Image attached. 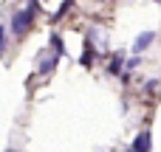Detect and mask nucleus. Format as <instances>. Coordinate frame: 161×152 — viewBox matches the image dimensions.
<instances>
[{
  "label": "nucleus",
  "mask_w": 161,
  "mask_h": 152,
  "mask_svg": "<svg viewBox=\"0 0 161 152\" xmlns=\"http://www.w3.org/2000/svg\"><path fill=\"white\" fill-rule=\"evenodd\" d=\"M34 0L25 6V8H20V11H14V17H11V31L20 37V34H25L28 28H31V20H34Z\"/></svg>",
  "instance_id": "1"
},
{
  "label": "nucleus",
  "mask_w": 161,
  "mask_h": 152,
  "mask_svg": "<svg viewBox=\"0 0 161 152\" xmlns=\"http://www.w3.org/2000/svg\"><path fill=\"white\" fill-rule=\"evenodd\" d=\"M153 39H156V34H153V31H144V34H139V37H136V42H133V51H136V54L147 51Z\"/></svg>",
  "instance_id": "2"
},
{
  "label": "nucleus",
  "mask_w": 161,
  "mask_h": 152,
  "mask_svg": "<svg viewBox=\"0 0 161 152\" xmlns=\"http://www.w3.org/2000/svg\"><path fill=\"white\" fill-rule=\"evenodd\" d=\"M133 152H150V133H139V135H136Z\"/></svg>",
  "instance_id": "3"
},
{
  "label": "nucleus",
  "mask_w": 161,
  "mask_h": 152,
  "mask_svg": "<svg viewBox=\"0 0 161 152\" xmlns=\"http://www.w3.org/2000/svg\"><path fill=\"white\" fill-rule=\"evenodd\" d=\"M54 65H57V56H51V59H45V62L40 65V73H51V71H54Z\"/></svg>",
  "instance_id": "4"
},
{
  "label": "nucleus",
  "mask_w": 161,
  "mask_h": 152,
  "mask_svg": "<svg viewBox=\"0 0 161 152\" xmlns=\"http://www.w3.org/2000/svg\"><path fill=\"white\" fill-rule=\"evenodd\" d=\"M51 45H54V51H57V54H65V48H62V39H59V37H51Z\"/></svg>",
  "instance_id": "5"
},
{
  "label": "nucleus",
  "mask_w": 161,
  "mask_h": 152,
  "mask_svg": "<svg viewBox=\"0 0 161 152\" xmlns=\"http://www.w3.org/2000/svg\"><path fill=\"white\" fill-rule=\"evenodd\" d=\"M108 71H110V73H119V71H122V56H116V59L110 62V68H108Z\"/></svg>",
  "instance_id": "6"
},
{
  "label": "nucleus",
  "mask_w": 161,
  "mask_h": 152,
  "mask_svg": "<svg viewBox=\"0 0 161 152\" xmlns=\"http://www.w3.org/2000/svg\"><path fill=\"white\" fill-rule=\"evenodd\" d=\"M6 54V31H3V25H0V56Z\"/></svg>",
  "instance_id": "7"
},
{
  "label": "nucleus",
  "mask_w": 161,
  "mask_h": 152,
  "mask_svg": "<svg viewBox=\"0 0 161 152\" xmlns=\"http://www.w3.org/2000/svg\"><path fill=\"white\" fill-rule=\"evenodd\" d=\"M158 3H161V0H158Z\"/></svg>",
  "instance_id": "8"
}]
</instances>
